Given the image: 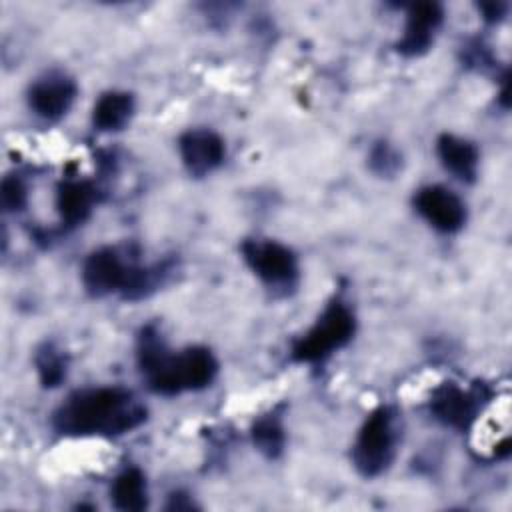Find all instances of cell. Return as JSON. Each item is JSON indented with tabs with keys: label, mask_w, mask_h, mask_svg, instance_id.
I'll return each instance as SVG.
<instances>
[{
	"label": "cell",
	"mask_w": 512,
	"mask_h": 512,
	"mask_svg": "<svg viewBox=\"0 0 512 512\" xmlns=\"http://www.w3.org/2000/svg\"><path fill=\"white\" fill-rule=\"evenodd\" d=\"M144 420L146 408L120 386L78 390L52 414V426L64 436H120Z\"/></svg>",
	"instance_id": "6da1fadb"
},
{
	"label": "cell",
	"mask_w": 512,
	"mask_h": 512,
	"mask_svg": "<svg viewBox=\"0 0 512 512\" xmlns=\"http://www.w3.org/2000/svg\"><path fill=\"white\" fill-rule=\"evenodd\" d=\"M98 200V190L88 180H64L56 188V210L66 226L82 224Z\"/></svg>",
	"instance_id": "4fadbf2b"
},
{
	"label": "cell",
	"mask_w": 512,
	"mask_h": 512,
	"mask_svg": "<svg viewBox=\"0 0 512 512\" xmlns=\"http://www.w3.org/2000/svg\"><path fill=\"white\" fill-rule=\"evenodd\" d=\"M284 426L280 416L266 414L260 416L252 426V442L266 458H278L284 450Z\"/></svg>",
	"instance_id": "e0dca14e"
},
{
	"label": "cell",
	"mask_w": 512,
	"mask_h": 512,
	"mask_svg": "<svg viewBox=\"0 0 512 512\" xmlns=\"http://www.w3.org/2000/svg\"><path fill=\"white\" fill-rule=\"evenodd\" d=\"M488 394L482 388H460L454 382H446L432 392L430 412L432 416L454 430H466L482 412Z\"/></svg>",
	"instance_id": "8992f818"
},
{
	"label": "cell",
	"mask_w": 512,
	"mask_h": 512,
	"mask_svg": "<svg viewBox=\"0 0 512 512\" xmlns=\"http://www.w3.org/2000/svg\"><path fill=\"white\" fill-rule=\"evenodd\" d=\"M134 262L124 258L118 248L104 246L88 254L82 264V284L90 296H108L112 292H122L126 278Z\"/></svg>",
	"instance_id": "52a82bcc"
},
{
	"label": "cell",
	"mask_w": 512,
	"mask_h": 512,
	"mask_svg": "<svg viewBox=\"0 0 512 512\" xmlns=\"http://www.w3.org/2000/svg\"><path fill=\"white\" fill-rule=\"evenodd\" d=\"M368 166L382 178H392L402 168V154L386 140L376 142L368 154Z\"/></svg>",
	"instance_id": "ac0fdd59"
},
{
	"label": "cell",
	"mask_w": 512,
	"mask_h": 512,
	"mask_svg": "<svg viewBox=\"0 0 512 512\" xmlns=\"http://www.w3.org/2000/svg\"><path fill=\"white\" fill-rule=\"evenodd\" d=\"M486 58H488V56H486V54H482V52H480V62H486ZM472 62H474V64H476V62H478V52H476V50H474V58H472Z\"/></svg>",
	"instance_id": "7402d4cb"
},
{
	"label": "cell",
	"mask_w": 512,
	"mask_h": 512,
	"mask_svg": "<svg viewBox=\"0 0 512 512\" xmlns=\"http://www.w3.org/2000/svg\"><path fill=\"white\" fill-rule=\"evenodd\" d=\"M436 154L442 166L460 182H474L478 174L480 154L478 148L460 136L442 134L436 140Z\"/></svg>",
	"instance_id": "7c38bea8"
},
{
	"label": "cell",
	"mask_w": 512,
	"mask_h": 512,
	"mask_svg": "<svg viewBox=\"0 0 512 512\" xmlns=\"http://www.w3.org/2000/svg\"><path fill=\"white\" fill-rule=\"evenodd\" d=\"M180 158L192 176H206L216 170L226 156L224 140L208 128H190L178 140Z\"/></svg>",
	"instance_id": "8fae6325"
},
{
	"label": "cell",
	"mask_w": 512,
	"mask_h": 512,
	"mask_svg": "<svg viewBox=\"0 0 512 512\" xmlns=\"http://www.w3.org/2000/svg\"><path fill=\"white\" fill-rule=\"evenodd\" d=\"M112 504L124 512H140L148 506L146 476L138 468L122 470L110 486Z\"/></svg>",
	"instance_id": "9a60e30c"
},
{
	"label": "cell",
	"mask_w": 512,
	"mask_h": 512,
	"mask_svg": "<svg viewBox=\"0 0 512 512\" xmlns=\"http://www.w3.org/2000/svg\"><path fill=\"white\" fill-rule=\"evenodd\" d=\"M0 202H2V208L6 212H18L26 206L28 202V188L24 184V180L16 174H10L2 180V186H0Z\"/></svg>",
	"instance_id": "d6986e66"
},
{
	"label": "cell",
	"mask_w": 512,
	"mask_h": 512,
	"mask_svg": "<svg viewBox=\"0 0 512 512\" xmlns=\"http://www.w3.org/2000/svg\"><path fill=\"white\" fill-rule=\"evenodd\" d=\"M134 114V96L124 90L104 92L92 108V124L100 132L122 130Z\"/></svg>",
	"instance_id": "5bb4252c"
},
{
	"label": "cell",
	"mask_w": 512,
	"mask_h": 512,
	"mask_svg": "<svg viewBox=\"0 0 512 512\" xmlns=\"http://www.w3.org/2000/svg\"><path fill=\"white\" fill-rule=\"evenodd\" d=\"M444 20V10L436 2H416L406 12V26L396 50L402 56H420L430 50L436 30Z\"/></svg>",
	"instance_id": "30bf717a"
},
{
	"label": "cell",
	"mask_w": 512,
	"mask_h": 512,
	"mask_svg": "<svg viewBox=\"0 0 512 512\" xmlns=\"http://www.w3.org/2000/svg\"><path fill=\"white\" fill-rule=\"evenodd\" d=\"M186 498V494H172L170 496V502H168V510H190V508H194V502L192 500H184Z\"/></svg>",
	"instance_id": "44dd1931"
},
{
	"label": "cell",
	"mask_w": 512,
	"mask_h": 512,
	"mask_svg": "<svg viewBox=\"0 0 512 512\" xmlns=\"http://www.w3.org/2000/svg\"><path fill=\"white\" fill-rule=\"evenodd\" d=\"M34 366L44 388H56L66 378V354L52 342H44L34 354Z\"/></svg>",
	"instance_id": "2e32d148"
},
{
	"label": "cell",
	"mask_w": 512,
	"mask_h": 512,
	"mask_svg": "<svg viewBox=\"0 0 512 512\" xmlns=\"http://www.w3.org/2000/svg\"><path fill=\"white\" fill-rule=\"evenodd\" d=\"M356 332L354 312L340 300L330 302L318 320L292 344L294 362L312 364L344 348Z\"/></svg>",
	"instance_id": "3957f363"
},
{
	"label": "cell",
	"mask_w": 512,
	"mask_h": 512,
	"mask_svg": "<svg viewBox=\"0 0 512 512\" xmlns=\"http://www.w3.org/2000/svg\"><path fill=\"white\" fill-rule=\"evenodd\" d=\"M478 10L482 12L484 20L498 22V20H502V16L506 12V4H502V2H482V4H478Z\"/></svg>",
	"instance_id": "ffe728a7"
},
{
	"label": "cell",
	"mask_w": 512,
	"mask_h": 512,
	"mask_svg": "<svg viewBox=\"0 0 512 512\" xmlns=\"http://www.w3.org/2000/svg\"><path fill=\"white\" fill-rule=\"evenodd\" d=\"M398 446L396 414L388 406H380L364 420L352 446V462L364 478L384 474L394 462Z\"/></svg>",
	"instance_id": "277c9868"
},
{
	"label": "cell",
	"mask_w": 512,
	"mask_h": 512,
	"mask_svg": "<svg viewBox=\"0 0 512 512\" xmlns=\"http://www.w3.org/2000/svg\"><path fill=\"white\" fill-rule=\"evenodd\" d=\"M138 366L148 388L162 396L202 390L218 374V362L208 348L192 346L170 354L156 326L142 328L138 336Z\"/></svg>",
	"instance_id": "7a4b0ae2"
},
{
	"label": "cell",
	"mask_w": 512,
	"mask_h": 512,
	"mask_svg": "<svg viewBox=\"0 0 512 512\" xmlns=\"http://www.w3.org/2000/svg\"><path fill=\"white\" fill-rule=\"evenodd\" d=\"M76 92L78 88L72 78L60 72H50L28 88V106L44 120H60L72 108Z\"/></svg>",
	"instance_id": "9c48e42d"
},
{
	"label": "cell",
	"mask_w": 512,
	"mask_h": 512,
	"mask_svg": "<svg viewBox=\"0 0 512 512\" xmlns=\"http://www.w3.org/2000/svg\"><path fill=\"white\" fill-rule=\"evenodd\" d=\"M240 250L244 262L266 286L284 292L296 286L298 258L288 246L268 238H248Z\"/></svg>",
	"instance_id": "5b68a950"
},
{
	"label": "cell",
	"mask_w": 512,
	"mask_h": 512,
	"mask_svg": "<svg viewBox=\"0 0 512 512\" xmlns=\"http://www.w3.org/2000/svg\"><path fill=\"white\" fill-rule=\"evenodd\" d=\"M416 212L440 232H458L466 222V206L458 194L440 184H430L414 194Z\"/></svg>",
	"instance_id": "ba28073f"
}]
</instances>
